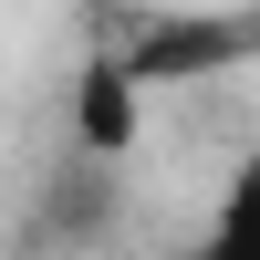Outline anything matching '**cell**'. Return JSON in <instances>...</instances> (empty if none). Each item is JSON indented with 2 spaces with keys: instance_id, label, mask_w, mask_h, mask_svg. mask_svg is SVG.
Here are the masks:
<instances>
[{
  "instance_id": "1",
  "label": "cell",
  "mask_w": 260,
  "mask_h": 260,
  "mask_svg": "<svg viewBox=\"0 0 260 260\" xmlns=\"http://www.w3.org/2000/svg\"><path fill=\"white\" fill-rule=\"evenodd\" d=\"M146 62H125V52H94L83 62V83H73V146L83 156H125V146L146 136Z\"/></svg>"
},
{
  "instance_id": "2",
  "label": "cell",
  "mask_w": 260,
  "mask_h": 260,
  "mask_svg": "<svg viewBox=\"0 0 260 260\" xmlns=\"http://www.w3.org/2000/svg\"><path fill=\"white\" fill-rule=\"evenodd\" d=\"M187 260H260V156L229 167V198H219V219H208V240Z\"/></svg>"
}]
</instances>
